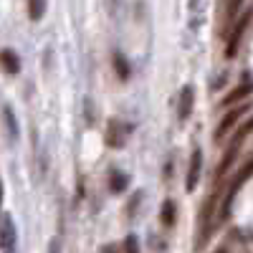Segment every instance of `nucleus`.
<instances>
[{
    "label": "nucleus",
    "mask_w": 253,
    "mask_h": 253,
    "mask_svg": "<svg viewBox=\"0 0 253 253\" xmlns=\"http://www.w3.org/2000/svg\"><path fill=\"white\" fill-rule=\"evenodd\" d=\"M218 198L220 193L215 190V193H210L203 205H200V215H198V241H195V251H203L205 243L210 241V236H213V230H215V210H218Z\"/></svg>",
    "instance_id": "f257e3e1"
},
{
    "label": "nucleus",
    "mask_w": 253,
    "mask_h": 253,
    "mask_svg": "<svg viewBox=\"0 0 253 253\" xmlns=\"http://www.w3.org/2000/svg\"><path fill=\"white\" fill-rule=\"evenodd\" d=\"M132 132H134L132 124H126V122H122V119H109L107 134H104V142H107L109 147H124Z\"/></svg>",
    "instance_id": "f03ea898"
},
{
    "label": "nucleus",
    "mask_w": 253,
    "mask_h": 253,
    "mask_svg": "<svg viewBox=\"0 0 253 253\" xmlns=\"http://www.w3.org/2000/svg\"><path fill=\"white\" fill-rule=\"evenodd\" d=\"M0 251L3 253L18 251V230L13 215H0Z\"/></svg>",
    "instance_id": "7ed1b4c3"
},
{
    "label": "nucleus",
    "mask_w": 253,
    "mask_h": 253,
    "mask_svg": "<svg viewBox=\"0 0 253 253\" xmlns=\"http://www.w3.org/2000/svg\"><path fill=\"white\" fill-rule=\"evenodd\" d=\"M248 23H251V10L241 13V18L236 20V26H233V33H230V38H228V46H225V58H233V56L238 53L241 38H243V33L248 31Z\"/></svg>",
    "instance_id": "20e7f679"
},
{
    "label": "nucleus",
    "mask_w": 253,
    "mask_h": 253,
    "mask_svg": "<svg viewBox=\"0 0 253 253\" xmlns=\"http://www.w3.org/2000/svg\"><path fill=\"white\" fill-rule=\"evenodd\" d=\"M200 172H203V150H200V147H195L193 155H190L187 177H185V190H187V193H195L198 180H200Z\"/></svg>",
    "instance_id": "39448f33"
},
{
    "label": "nucleus",
    "mask_w": 253,
    "mask_h": 253,
    "mask_svg": "<svg viewBox=\"0 0 253 253\" xmlns=\"http://www.w3.org/2000/svg\"><path fill=\"white\" fill-rule=\"evenodd\" d=\"M246 109L248 107H236V109H230L223 119H220V124H218V129H215V134H213V142H223L225 139V134L233 129V126L238 124V119L246 114Z\"/></svg>",
    "instance_id": "423d86ee"
},
{
    "label": "nucleus",
    "mask_w": 253,
    "mask_h": 253,
    "mask_svg": "<svg viewBox=\"0 0 253 253\" xmlns=\"http://www.w3.org/2000/svg\"><path fill=\"white\" fill-rule=\"evenodd\" d=\"M193 107H195V86L187 84V86H182L180 99H177V119L185 122L190 117V112H193Z\"/></svg>",
    "instance_id": "0eeeda50"
},
{
    "label": "nucleus",
    "mask_w": 253,
    "mask_h": 253,
    "mask_svg": "<svg viewBox=\"0 0 253 253\" xmlns=\"http://www.w3.org/2000/svg\"><path fill=\"white\" fill-rule=\"evenodd\" d=\"M241 5H243V0H223V15H220V31L225 33L230 26L236 23V18L241 13Z\"/></svg>",
    "instance_id": "6e6552de"
},
{
    "label": "nucleus",
    "mask_w": 253,
    "mask_h": 253,
    "mask_svg": "<svg viewBox=\"0 0 253 253\" xmlns=\"http://www.w3.org/2000/svg\"><path fill=\"white\" fill-rule=\"evenodd\" d=\"M160 223L165 228H175V223H177V203L172 198H167L162 203V208H160Z\"/></svg>",
    "instance_id": "1a4fd4ad"
},
{
    "label": "nucleus",
    "mask_w": 253,
    "mask_h": 253,
    "mask_svg": "<svg viewBox=\"0 0 253 253\" xmlns=\"http://www.w3.org/2000/svg\"><path fill=\"white\" fill-rule=\"evenodd\" d=\"M0 69H3L5 74H13V76L20 71V58H18V53L13 48H3V51H0Z\"/></svg>",
    "instance_id": "9d476101"
},
{
    "label": "nucleus",
    "mask_w": 253,
    "mask_h": 253,
    "mask_svg": "<svg viewBox=\"0 0 253 253\" xmlns=\"http://www.w3.org/2000/svg\"><path fill=\"white\" fill-rule=\"evenodd\" d=\"M248 94H251V74L243 71V74H241V86H238L236 91H230L223 104H225V107H228V104H236V101H241V99L248 96Z\"/></svg>",
    "instance_id": "9b49d317"
},
{
    "label": "nucleus",
    "mask_w": 253,
    "mask_h": 253,
    "mask_svg": "<svg viewBox=\"0 0 253 253\" xmlns=\"http://www.w3.org/2000/svg\"><path fill=\"white\" fill-rule=\"evenodd\" d=\"M112 63H114V74L122 79V81H126L132 76V63L126 61V56L122 53V51H114L112 53Z\"/></svg>",
    "instance_id": "f8f14e48"
},
{
    "label": "nucleus",
    "mask_w": 253,
    "mask_h": 253,
    "mask_svg": "<svg viewBox=\"0 0 253 253\" xmlns=\"http://www.w3.org/2000/svg\"><path fill=\"white\" fill-rule=\"evenodd\" d=\"M126 187H129V175H124L119 170H112L109 172V193L119 195V193H124Z\"/></svg>",
    "instance_id": "ddd939ff"
},
{
    "label": "nucleus",
    "mask_w": 253,
    "mask_h": 253,
    "mask_svg": "<svg viewBox=\"0 0 253 253\" xmlns=\"http://www.w3.org/2000/svg\"><path fill=\"white\" fill-rule=\"evenodd\" d=\"M3 119H5V126H8V137L15 142L18 137H20V129H18V119H15V114H13V107H3Z\"/></svg>",
    "instance_id": "4468645a"
},
{
    "label": "nucleus",
    "mask_w": 253,
    "mask_h": 253,
    "mask_svg": "<svg viewBox=\"0 0 253 253\" xmlns=\"http://www.w3.org/2000/svg\"><path fill=\"white\" fill-rule=\"evenodd\" d=\"M46 8H48L46 0H28V18L31 20H41L46 15Z\"/></svg>",
    "instance_id": "2eb2a0df"
},
{
    "label": "nucleus",
    "mask_w": 253,
    "mask_h": 253,
    "mask_svg": "<svg viewBox=\"0 0 253 253\" xmlns=\"http://www.w3.org/2000/svg\"><path fill=\"white\" fill-rule=\"evenodd\" d=\"M122 248H124L122 253H139V241H137V236H134V233H129V236L124 238Z\"/></svg>",
    "instance_id": "dca6fc26"
},
{
    "label": "nucleus",
    "mask_w": 253,
    "mask_h": 253,
    "mask_svg": "<svg viewBox=\"0 0 253 253\" xmlns=\"http://www.w3.org/2000/svg\"><path fill=\"white\" fill-rule=\"evenodd\" d=\"M84 107H86V122H89V124H94V122H96V107L91 104V99L84 101Z\"/></svg>",
    "instance_id": "f3484780"
},
{
    "label": "nucleus",
    "mask_w": 253,
    "mask_h": 253,
    "mask_svg": "<svg viewBox=\"0 0 253 253\" xmlns=\"http://www.w3.org/2000/svg\"><path fill=\"white\" fill-rule=\"evenodd\" d=\"M139 200H142V193H137V198H134V200L126 203V215H132V213H134V208L139 205Z\"/></svg>",
    "instance_id": "a211bd4d"
},
{
    "label": "nucleus",
    "mask_w": 253,
    "mask_h": 253,
    "mask_svg": "<svg viewBox=\"0 0 253 253\" xmlns=\"http://www.w3.org/2000/svg\"><path fill=\"white\" fill-rule=\"evenodd\" d=\"M48 253H61V241H58V238H51V243H48Z\"/></svg>",
    "instance_id": "6ab92c4d"
},
{
    "label": "nucleus",
    "mask_w": 253,
    "mask_h": 253,
    "mask_svg": "<svg viewBox=\"0 0 253 253\" xmlns=\"http://www.w3.org/2000/svg\"><path fill=\"white\" fill-rule=\"evenodd\" d=\"M101 253H119V248L109 243V246H104V248H101Z\"/></svg>",
    "instance_id": "aec40b11"
},
{
    "label": "nucleus",
    "mask_w": 253,
    "mask_h": 253,
    "mask_svg": "<svg viewBox=\"0 0 253 253\" xmlns=\"http://www.w3.org/2000/svg\"><path fill=\"white\" fill-rule=\"evenodd\" d=\"M3 195H5V190H3V177H0V213H3Z\"/></svg>",
    "instance_id": "412c9836"
},
{
    "label": "nucleus",
    "mask_w": 253,
    "mask_h": 253,
    "mask_svg": "<svg viewBox=\"0 0 253 253\" xmlns=\"http://www.w3.org/2000/svg\"><path fill=\"white\" fill-rule=\"evenodd\" d=\"M215 253H228V251H225V248H218V251H215Z\"/></svg>",
    "instance_id": "4be33fe9"
}]
</instances>
